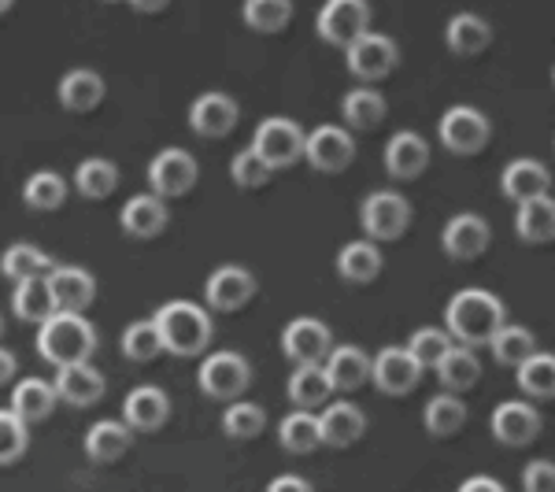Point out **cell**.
Wrapping results in <instances>:
<instances>
[{"label":"cell","instance_id":"6da1fadb","mask_svg":"<svg viewBox=\"0 0 555 492\" xmlns=\"http://www.w3.org/2000/svg\"><path fill=\"white\" fill-rule=\"evenodd\" d=\"M444 322H449V334L460 345H489L496 337V329L504 326V303L486 289H460L449 300Z\"/></svg>","mask_w":555,"mask_h":492},{"label":"cell","instance_id":"7a4b0ae2","mask_svg":"<svg viewBox=\"0 0 555 492\" xmlns=\"http://www.w3.org/2000/svg\"><path fill=\"white\" fill-rule=\"evenodd\" d=\"M96 348V329L82 311H56L41 322L38 329V352L44 363H86Z\"/></svg>","mask_w":555,"mask_h":492},{"label":"cell","instance_id":"3957f363","mask_svg":"<svg viewBox=\"0 0 555 492\" xmlns=\"http://www.w3.org/2000/svg\"><path fill=\"white\" fill-rule=\"evenodd\" d=\"M156 326L171 355H201L211 341V315L193 300H171L156 311Z\"/></svg>","mask_w":555,"mask_h":492},{"label":"cell","instance_id":"277c9868","mask_svg":"<svg viewBox=\"0 0 555 492\" xmlns=\"http://www.w3.org/2000/svg\"><path fill=\"white\" fill-rule=\"evenodd\" d=\"M253 148L274 167V171H282V167H293L304 156V148H308V133H304L293 119L274 115V119L259 122V130L253 138Z\"/></svg>","mask_w":555,"mask_h":492},{"label":"cell","instance_id":"5b68a950","mask_svg":"<svg viewBox=\"0 0 555 492\" xmlns=\"http://www.w3.org/2000/svg\"><path fill=\"white\" fill-rule=\"evenodd\" d=\"M201 389L208 392L211 400H237L241 392L253 381V371H248V360L237 352H215L201 363V374H196Z\"/></svg>","mask_w":555,"mask_h":492},{"label":"cell","instance_id":"8992f818","mask_svg":"<svg viewBox=\"0 0 555 492\" xmlns=\"http://www.w3.org/2000/svg\"><path fill=\"white\" fill-rule=\"evenodd\" d=\"M360 219H363V230L371 241H397L411 226V204L400 193L382 190L363 200Z\"/></svg>","mask_w":555,"mask_h":492},{"label":"cell","instance_id":"52a82bcc","mask_svg":"<svg viewBox=\"0 0 555 492\" xmlns=\"http://www.w3.org/2000/svg\"><path fill=\"white\" fill-rule=\"evenodd\" d=\"M366 23H371V4L366 0H326L315 26L322 41L348 49L360 34H366Z\"/></svg>","mask_w":555,"mask_h":492},{"label":"cell","instance_id":"ba28073f","mask_svg":"<svg viewBox=\"0 0 555 492\" xmlns=\"http://www.w3.org/2000/svg\"><path fill=\"white\" fill-rule=\"evenodd\" d=\"M489 119L470 104H460V107H449L441 119V145L455 152V156H474L489 145Z\"/></svg>","mask_w":555,"mask_h":492},{"label":"cell","instance_id":"9c48e42d","mask_svg":"<svg viewBox=\"0 0 555 492\" xmlns=\"http://www.w3.org/2000/svg\"><path fill=\"white\" fill-rule=\"evenodd\" d=\"M423 371H426V366L415 360V352H411V348L389 345V348H382L378 360L371 363V381L382 392H389V397H408V392L418 386Z\"/></svg>","mask_w":555,"mask_h":492},{"label":"cell","instance_id":"30bf717a","mask_svg":"<svg viewBox=\"0 0 555 492\" xmlns=\"http://www.w3.org/2000/svg\"><path fill=\"white\" fill-rule=\"evenodd\" d=\"M345 60H348V70L363 82H378V78L389 75L397 67V44L385 34H360L352 44L345 49Z\"/></svg>","mask_w":555,"mask_h":492},{"label":"cell","instance_id":"8fae6325","mask_svg":"<svg viewBox=\"0 0 555 492\" xmlns=\"http://www.w3.org/2000/svg\"><path fill=\"white\" fill-rule=\"evenodd\" d=\"M196 178H201V167L185 148H164L149 164L152 193L159 196H185L196 185Z\"/></svg>","mask_w":555,"mask_h":492},{"label":"cell","instance_id":"7c38bea8","mask_svg":"<svg viewBox=\"0 0 555 492\" xmlns=\"http://www.w3.org/2000/svg\"><path fill=\"white\" fill-rule=\"evenodd\" d=\"M356 156V145L352 138L341 130V127H319L308 133V148H304V159H308L315 171L322 174H337L352 164Z\"/></svg>","mask_w":555,"mask_h":492},{"label":"cell","instance_id":"4fadbf2b","mask_svg":"<svg viewBox=\"0 0 555 492\" xmlns=\"http://www.w3.org/2000/svg\"><path fill=\"white\" fill-rule=\"evenodd\" d=\"M537 433H541V415L526 400H504L492 411V437L507 449H522Z\"/></svg>","mask_w":555,"mask_h":492},{"label":"cell","instance_id":"5bb4252c","mask_svg":"<svg viewBox=\"0 0 555 492\" xmlns=\"http://www.w3.org/2000/svg\"><path fill=\"white\" fill-rule=\"evenodd\" d=\"M256 297V279L245 267H219L204 285V300L215 311H241L248 300Z\"/></svg>","mask_w":555,"mask_h":492},{"label":"cell","instance_id":"9a60e30c","mask_svg":"<svg viewBox=\"0 0 555 492\" xmlns=\"http://www.w3.org/2000/svg\"><path fill=\"white\" fill-rule=\"evenodd\" d=\"M282 348L293 363H322L330 355V329L319 319H293L282 334Z\"/></svg>","mask_w":555,"mask_h":492},{"label":"cell","instance_id":"2e32d148","mask_svg":"<svg viewBox=\"0 0 555 492\" xmlns=\"http://www.w3.org/2000/svg\"><path fill=\"white\" fill-rule=\"evenodd\" d=\"M119 222L130 237L138 241H149L156 234H164L167 222H171V211H167V196L159 193H141V196H130L127 208L119 211Z\"/></svg>","mask_w":555,"mask_h":492},{"label":"cell","instance_id":"e0dca14e","mask_svg":"<svg viewBox=\"0 0 555 492\" xmlns=\"http://www.w3.org/2000/svg\"><path fill=\"white\" fill-rule=\"evenodd\" d=\"M237 104L227 93H201L190 107V127L201 138H227L237 127Z\"/></svg>","mask_w":555,"mask_h":492},{"label":"cell","instance_id":"ac0fdd59","mask_svg":"<svg viewBox=\"0 0 555 492\" xmlns=\"http://www.w3.org/2000/svg\"><path fill=\"white\" fill-rule=\"evenodd\" d=\"M441 245H444V253H449L452 259H460V263L478 259L489 248V222L481 219V215H470V211L455 215L449 226H444Z\"/></svg>","mask_w":555,"mask_h":492},{"label":"cell","instance_id":"d6986e66","mask_svg":"<svg viewBox=\"0 0 555 492\" xmlns=\"http://www.w3.org/2000/svg\"><path fill=\"white\" fill-rule=\"evenodd\" d=\"M385 167H389V174L400 178V182H411V178L423 174L429 167V145L423 133L400 130L397 138L385 145Z\"/></svg>","mask_w":555,"mask_h":492},{"label":"cell","instance_id":"ffe728a7","mask_svg":"<svg viewBox=\"0 0 555 492\" xmlns=\"http://www.w3.org/2000/svg\"><path fill=\"white\" fill-rule=\"evenodd\" d=\"M122 418L133 426V433H156V429L171 418V400H167L164 389L141 386V389H133L127 397V404H122Z\"/></svg>","mask_w":555,"mask_h":492},{"label":"cell","instance_id":"44dd1931","mask_svg":"<svg viewBox=\"0 0 555 492\" xmlns=\"http://www.w3.org/2000/svg\"><path fill=\"white\" fill-rule=\"evenodd\" d=\"M56 392H60V400L70 407H93L96 400L104 397V378H101V371H93L89 363H67V366H60V374H56Z\"/></svg>","mask_w":555,"mask_h":492},{"label":"cell","instance_id":"7402d4cb","mask_svg":"<svg viewBox=\"0 0 555 492\" xmlns=\"http://www.w3.org/2000/svg\"><path fill=\"white\" fill-rule=\"evenodd\" d=\"M371 355L363 352V348L356 345H341V348H330V355L322 360V366H326L330 374V386H334V392H352L360 389L366 378H371Z\"/></svg>","mask_w":555,"mask_h":492},{"label":"cell","instance_id":"603a6c76","mask_svg":"<svg viewBox=\"0 0 555 492\" xmlns=\"http://www.w3.org/2000/svg\"><path fill=\"white\" fill-rule=\"evenodd\" d=\"M319 426H322V444H330V449H348V444H356L363 437L366 418L356 404L341 400V404H330L322 411Z\"/></svg>","mask_w":555,"mask_h":492},{"label":"cell","instance_id":"cb8c5ba5","mask_svg":"<svg viewBox=\"0 0 555 492\" xmlns=\"http://www.w3.org/2000/svg\"><path fill=\"white\" fill-rule=\"evenodd\" d=\"M12 311L23 322H41L52 319L60 311V300L52 293V279H23L15 282V297H12Z\"/></svg>","mask_w":555,"mask_h":492},{"label":"cell","instance_id":"d4e9b609","mask_svg":"<svg viewBox=\"0 0 555 492\" xmlns=\"http://www.w3.org/2000/svg\"><path fill=\"white\" fill-rule=\"evenodd\" d=\"M500 185H504V196L515 204L522 200H533V196H544L552 185V174L544 164H537V159H515V164H507L504 178H500Z\"/></svg>","mask_w":555,"mask_h":492},{"label":"cell","instance_id":"484cf974","mask_svg":"<svg viewBox=\"0 0 555 492\" xmlns=\"http://www.w3.org/2000/svg\"><path fill=\"white\" fill-rule=\"evenodd\" d=\"M515 234L522 237L526 245H544V241L555 237V200L548 193L518 204Z\"/></svg>","mask_w":555,"mask_h":492},{"label":"cell","instance_id":"4316f807","mask_svg":"<svg viewBox=\"0 0 555 492\" xmlns=\"http://www.w3.org/2000/svg\"><path fill=\"white\" fill-rule=\"evenodd\" d=\"M52 293L60 300V311H86L96 297V282L86 267H56L52 271Z\"/></svg>","mask_w":555,"mask_h":492},{"label":"cell","instance_id":"83f0119b","mask_svg":"<svg viewBox=\"0 0 555 492\" xmlns=\"http://www.w3.org/2000/svg\"><path fill=\"white\" fill-rule=\"evenodd\" d=\"M130 437H133V426L130 423H112V418H104V423L89 426V433H86V455L93 463H115L122 452L130 449Z\"/></svg>","mask_w":555,"mask_h":492},{"label":"cell","instance_id":"f1b7e54d","mask_svg":"<svg viewBox=\"0 0 555 492\" xmlns=\"http://www.w3.org/2000/svg\"><path fill=\"white\" fill-rule=\"evenodd\" d=\"M104 101V78L96 75V70H70L64 75V82H60V104L67 107V112H93L96 104Z\"/></svg>","mask_w":555,"mask_h":492},{"label":"cell","instance_id":"f546056e","mask_svg":"<svg viewBox=\"0 0 555 492\" xmlns=\"http://www.w3.org/2000/svg\"><path fill=\"white\" fill-rule=\"evenodd\" d=\"M444 41H449V49L455 52V56H478V52L489 49L492 26L481 20V15L463 12V15H455V20L449 23V30H444Z\"/></svg>","mask_w":555,"mask_h":492},{"label":"cell","instance_id":"4dcf8cb0","mask_svg":"<svg viewBox=\"0 0 555 492\" xmlns=\"http://www.w3.org/2000/svg\"><path fill=\"white\" fill-rule=\"evenodd\" d=\"M278 441H282V449H285V452H293V455L315 452L319 444H322L319 415H311L308 407H297L289 418H282V426H278Z\"/></svg>","mask_w":555,"mask_h":492},{"label":"cell","instance_id":"1f68e13d","mask_svg":"<svg viewBox=\"0 0 555 492\" xmlns=\"http://www.w3.org/2000/svg\"><path fill=\"white\" fill-rule=\"evenodd\" d=\"M60 392L56 386H49L44 378H23L20 386L12 389V407L20 411L26 423H44L56 407Z\"/></svg>","mask_w":555,"mask_h":492},{"label":"cell","instance_id":"d6a6232c","mask_svg":"<svg viewBox=\"0 0 555 492\" xmlns=\"http://www.w3.org/2000/svg\"><path fill=\"white\" fill-rule=\"evenodd\" d=\"M337 274L352 285H366L382 274V253L371 241H352L337 253Z\"/></svg>","mask_w":555,"mask_h":492},{"label":"cell","instance_id":"836d02e7","mask_svg":"<svg viewBox=\"0 0 555 492\" xmlns=\"http://www.w3.org/2000/svg\"><path fill=\"white\" fill-rule=\"evenodd\" d=\"M289 400L297 407H319L322 400L334 392V386H330V374H326V366H319V363H300L297 371H293V378H289Z\"/></svg>","mask_w":555,"mask_h":492},{"label":"cell","instance_id":"e575fe53","mask_svg":"<svg viewBox=\"0 0 555 492\" xmlns=\"http://www.w3.org/2000/svg\"><path fill=\"white\" fill-rule=\"evenodd\" d=\"M437 378H441V386L452 392L470 389L474 381L481 378V363H478V355L470 352V345H460V348L452 345L449 355L437 363Z\"/></svg>","mask_w":555,"mask_h":492},{"label":"cell","instance_id":"d590c367","mask_svg":"<svg viewBox=\"0 0 555 492\" xmlns=\"http://www.w3.org/2000/svg\"><path fill=\"white\" fill-rule=\"evenodd\" d=\"M518 371V389L533 400H555V355L533 352L526 363L515 366Z\"/></svg>","mask_w":555,"mask_h":492},{"label":"cell","instance_id":"8d00e7d4","mask_svg":"<svg viewBox=\"0 0 555 492\" xmlns=\"http://www.w3.org/2000/svg\"><path fill=\"white\" fill-rule=\"evenodd\" d=\"M164 348V334H159L156 319H141V322H130L122 329V355L133 363H152Z\"/></svg>","mask_w":555,"mask_h":492},{"label":"cell","instance_id":"74e56055","mask_svg":"<svg viewBox=\"0 0 555 492\" xmlns=\"http://www.w3.org/2000/svg\"><path fill=\"white\" fill-rule=\"evenodd\" d=\"M341 115L348 127L356 130H374L378 122L385 119V96L378 93V89H352V93L345 96L341 104Z\"/></svg>","mask_w":555,"mask_h":492},{"label":"cell","instance_id":"f35d334b","mask_svg":"<svg viewBox=\"0 0 555 492\" xmlns=\"http://www.w3.org/2000/svg\"><path fill=\"white\" fill-rule=\"evenodd\" d=\"M115 185H119V171H115V164H107V159H82L75 171V190L86 196V200H104V196L115 193Z\"/></svg>","mask_w":555,"mask_h":492},{"label":"cell","instance_id":"ab89813d","mask_svg":"<svg viewBox=\"0 0 555 492\" xmlns=\"http://www.w3.org/2000/svg\"><path fill=\"white\" fill-rule=\"evenodd\" d=\"M241 15H245L248 30L278 34V30H285L293 20V0H245Z\"/></svg>","mask_w":555,"mask_h":492},{"label":"cell","instance_id":"60d3db41","mask_svg":"<svg viewBox=\"0 0 555 492\" xmlns=\"http://www.w3.org/2000/svg\"><path fill=\"white\" fill-rule=\"evenodd\" d=\"M489 348H492V355H496V363L518 366L537 352V337L526 326H507L504 322V326L496 329V337L489 341Z\"/></svg>","mask_w":555,"mask_h":492},{"label":"cell","instance_id":"b9f144b4","mask_svg":"<svg viewBox=\"0 0 555 492\" xmlns=\"http://www.w3.org/2000/svg\"><path fill=\"white\" fill-rule=\"evenodd\" d=\"M67 200V182L56 171H38L26 178L23 185V204L34 211H52Z\"/></svg>","mask_w":555,"mask_h":492},{"label":"cell","instance_id":"7bdbcfd3","mask_svg":"<svg viewBox=\"0 0 555 492\" xmlns=\"http://www.w3.org/2000/svg\"><path fill=\"white\" fill-rule=\"evenodd\" d=\"M52 259L34 245H12L4 253V274L12 282H23V279H52Z\"/></svg>","mask_w":555,"mask_h":492},{"label":"cell","instance_id":"ee69618b","mask_svg":"<svg viewBox=\"0 0 555 492\" xmlns=\"http://www.w3.org/2000/svg\"><path fill=\"white\" fill-rule=\"evenodd\" d=\"M423 423L434 437H452L455 429L467 423V407H463L460 397H452V392H444V397H434L423 411Z\"/></svg>","mask_w":555,"mask_h":492},{"label":"cell","instance_id":"f6af8a7d","mask_svg":"<svg viewBox=\"0 0 555 492\" xmlns=\"http://www.w3.org/2000/svg\"><path fill=\"white\" fill-rule=\"evenodd\" d=\"M263 426H267L263 407L248 404V400L230 404L227 415H222V429H227V437H234V441H253V437L263 433Z\"/></svg>","mask_w":555,"mask_h":492},{"label":"cell","instance_id":"bcb514c9","mask_svg":"<svg viewBox=\"0 0 555 492\" xmlns=\"http://www.w3.org/2000/svg\"><path fill=\"white\" fill-rule=\"evenodd\" d=\"M26 449H30L26 418L15 407H8L4 415H0V463H4V467H12L20 455H26Z\"/></svg>","mask_w":555,"mask_h":492},{"label":"cell","instance_id":"7dc6e473","mask_svg":"<svg viewBox=\"0 0 555 492\" xmlns=\"http://www.w3.org/2000/svg\"><path fill=\"white\" fill-rule=\"evenodd\" d=\"M271 171H274V167L267 164L256 148L237 152L234 164H230V174H234V182L241 185V190H263V185L271 182Z\"/></svg>","mask_w":555,"mask_h":492},{"label":"cell","instance_id":"c3c4849f","mask_svg":"<svg viewBox=\"0 0 555 492\" xmlns=\"http://www.w3.org/2000/svg\"><path fill=\"white\" fill-rule=\"evenodd\" d=\"M408 348L415 352V360L423 363V366H434L437 371V363L449 355V348H452V337L444 334V329H434V326H423V329H415V337L408 341Z\"/></svg>","mask_w":555,"mask_h":492},{"label":"cell","instance_id":"681fc988","mask_svg":"<svg viewBox=\"0 0 555 492\" xmlns=\"http://www.w3.org/2000/svg\"><path fill=\"white\" fill-rule=\"evenodd\" d=\"M522 489L526 492H555V463L552 459H533L522 470Z\"/></svg>","mask_w":555,"mask_h":492},{"label":"cell","instance_id":"f907efd6","mask_svg":"<svg viewBox=\"0 0 555 492\" xmlns=\"http://www.w3.org/2000/svg\"><path fill=\"white\" fill-rule=\"evenodd\" d=\"M460 489H463V492H504V485H500L496 478H489V474H478V478H467Z\"/></svg>","mask_w":555,"mask_h":492},{"label":"cell","instance_id":"816d5d0a","mask_svg":"<svg viewBox=\"0 0 555 492\" xmlns=\"http://www.w3.org/2000/svg\"><path fill=\"white\" fill-rule=\"evenodd\" d=\"M15 366H20L15 352H12V348H4V352H0V381H4V386L15 378Z\"/></svg>","mask_w":555,"mask_h":492},{"label":"cell","instance_id":"f5cc1de1","mask_svg":"<svg viewBox=\"0 0 555 492\" xmlns=\"http://www.w3.org/2000/svg\"><path fill=\"white\" fill-rule=\"evenodd\" d=\"M285 489H293V492H308V481H300L297 474H285V478L271 481V492H285Z\"/></svg>","mask_w":555,"mask_h":492},{"label":"cell","instance_id":"db71d44e","mask_svg":"<svg viewBox=\"0 0 555 492\" xmlns=\"http://www.w3.org/2000/svg\"><path fill=\"white\" fill-rule=\"evenodd\" d=\"M127 4L133 8V12H141V15H156V12H164L171 0H127Z\"/></svg>","mask_w":555,"mask_h":492},{"label":"cell","instance_id":"11a10c76","mask_svg":"<svg viewBox=\"0 0 555 492\" xmlns=\"http://www.w3.org/2000/svg\"><path fill=\"white\" fill-rule=\"evenodd\" d=\"M12 4L15 0H0V12H12Z\"/></svg>","mask_w":555,"mask_h":492},{"label":"cell","instance_id":"9f6ffc18","mask_svg":"<svg viewBox=\"0 0 555 492\" xmlns=\"http://www.w3.org/2000/svg\"><path fill=\"white\" fill-rule=\"evenodd\" d=\"M107 4H115V0H107Z\"/></svg>","mask_w":555,"mask_h":492},{"label":"cell","instance_id":"6f0895ef","mask_svg":"<svg viewBox=\"0 0 555 492\" xmlns=\"http://www.w3.org/2000/svg\"><path fill=\"white\" fill-rule=\"evenodd\" d=\"M552 78H555V75H552Z\"/></svg>","mask_w":555,"mask_h":492}]
</instances>
